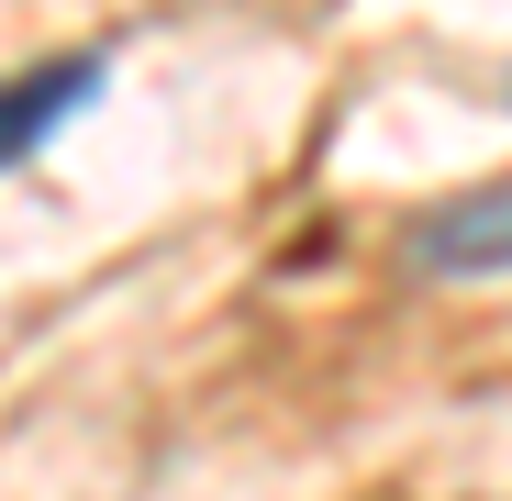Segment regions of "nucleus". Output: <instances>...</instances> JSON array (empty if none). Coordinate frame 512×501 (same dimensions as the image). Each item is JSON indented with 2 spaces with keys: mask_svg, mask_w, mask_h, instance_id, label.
Listing matches in <instances>:
<instances>
[{
  "mask_svg": "<svg viewBox=\"0 0 512 501\" xmlns=\"http://www.w3.org/2000/svg\"><path fill=\"white\" fill-rule=\"evenodd\" d=\"M401 268L412 279H512V179H479L435 212L401 223Z\"/></svg>",
  "mask_w": 512,
  "mask_h": 501,
  "instance_id": "f257e3e1",
  "label": "nucleus"
},
{
  "mask_svg": "<svg viewBox=\"0 0 512 501\" xmlns=\"http://www.w3.org/2000/svg\"><path fill=\"white\" fill-rule=\"evenodd\" d=\"M101 78H112V56H90V45H78V56H45V67H23V78H0V167H23L78 101L101 90Z\"/></svg>",
  "mask_w": 512,
  "mask_h": 501,
  "instance_id": "f03ea898",
  "label": "nucleus"
}]
</instances>
